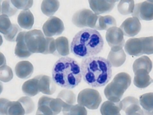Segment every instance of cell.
<instances>
[{
  "instance_id": "4316f807",
  "label": "cell",
  "mask_w": 153,
  "mask_h": 115,
  "mask_svg": "<svg viewBox=\"0 0 153 115\" xmlns=\"http://www.w3.org/2000/svg\"><path fill=\"white\" fill-rule=\"evenodd\" d=\"M0 18V31L5 37L12 31L14 28L15 24H11L8 17L6 15H1Z\"/></svg>"
},
{
  "instance_id": "d6986e66",
  "label": "cell",
  "mask_w": 153,
  "mask_h": 115,
  "mask_svg": "<svg viewBox=\"0 0 153 115\" xmlns=\"http://www.w3.org/2000/svg\"><path fill=\"white\" fill-rule=\"evenodd\" d=\"M18 23L22 28L30 29L34 24L33 15L30 10L21 11L17 18Z\"/></svg>"
},
{
  "instance_id": "603a6c76",
  "label": "cell",
  "mask_w": 153,
  "mask_h": 115,
  "mask_svg": "<svg viewBox=\"0 0 153 115\" xmlns=\"http://www.w3.org/2000/svg\"><path fill=\"white\" fill-rule=\"evenodd\" d=\"M60 6L58 1H43L42 2L41 9L42 12L47 16H51L54 15L57 11Z\"/></svg>"
},
{
  "instance_id": "4fadbf2b",
  "label": "cell",
  "mask_w": 153,
  "mask_h": 115,
  "mask_svg": "<svg viewBox=\"0 0 153 115\" xmlns=\"http://www.w3.org/2000/svg\"><path fill=\"white\" fill-rule=\"evenodd\" d=\"M122 109L127 115H143L144 112L139 105L138 100L135 97H126L121 101Z\"/></svg>"
},
{
  "instance_id": "1f68e13d",
  "label": "cell",
  "mask_w": 153,
  "mask_h": 115,
  "mask_svg": "<svg viewBox=\"0 0 153 115\" xmlns=\"http://www.w3.org/2000/svg\"><path fill=\"white\" fill-rule=\"evenodd\" d=\"M13 5L17 9L24 10H29L33 4V1H11Z\"/></svg>"
},
{
  "instance_id": "9a60e30c",
  "label": "cell",
  "mask_w": 153,
  "mask_h": 115,
  "mask_svg": "<svg viewBox=\"0 0 153 115\" xmlns=\"http://www.w3.org/2000/svg\"><path fill=\"white\" fill-rule=\"evenodd\" d=\"M26 32H20L17 35L16 39V45L15 48V55L20 58H27L33 54L28 49L25 41Z\"/></svg>"
},
{
  "instance_id": "9c48e42d",
  "label": "cell",
  "mask_w": 153,
  "mask_h": 115,
  "mask_svg": "<svg viewBox=\"0 0 153 115\" xmlns=\"http://www.w3.org/2000/svg\"><path fill=\"white\" fill-rule=\"evenodd\" d=\"M1 114L4 115H24L26 110L19 99L16 101H11L5 99H1Z\"/></svg>"
},
{
  "instance_id": "cb8c5ba5",
  "label": "cell",
  "mask_w": 153,
  "mask_h": 115,
  "mask_svg": "<svg viewBox=\"0 0 153 115\" xmlns=\"http://www.w3.org/2000/svg\"><path fill=\"white\" fill-rule=\"evenodd\" d=\"M134 73L139 69H144L149 73L152 68V62L148 56H143L135 60L133 66Z\"/></svg>"
},
{
  "instance_id": "8fae6325",
  "label": "cell",
  "mask_w": 153,
  "mask_h": 115,
  "mask_svg": "<svg viewBox=\"0 0 153 115\" xmlns=\"http://www.w3.org/2000/svg\"><path fill=\"white\" fill-rule=\"evenodd\" d=\"M153 7L152 1H147L137 4L134 5L132 15L139 20L151 21L153 18Z\"/></svg>"
},
{
  "instance_id": "7c38bea8",
  "label": "cell",
  "mask_w": 153,
  "mask_h": 115,
  "mask_svg": "<svg viewBox=\"0 0 153 115\" xmlns=\"http://www.w3.org/2000/svg\"><path fill=\"white\" fill-rule=\"evenodd\" d=\"M120 28L125 36L133 37L140 31L141 24L137 18L133 17L126 19L122 23Z\"/></svg>"
},
{
  "instance_id": "7402d4cb",
  "label": "cell",
  "mask_w": 153,
  "mask_h": 115,
  "mask_svg": "<svg viewBox=\"0 0 153 115\" xmlns=\"http://www.w3.org/2000/svg\"><path fill=\"white\" fill-rule=\"evenodd\" d=\"M126 55L123 49L117 51L110 52L107 60L110 61L112 66L119 67L123 65L126 60Z\"/></svg>"
},
{
  "instance_id": "ba28073f",
  "label": "cell",
  "mask_w": 153,
  "mask_h": 115,
  "mask_svg": "<svg viewBox=\"0 0 153 115\" xmlns=\"http://www.w3.org/2000/svg\"><path fill=\"white\" fill-rule=\"evenodd\" d=\"M106 38L111 50L117 51L123 49L125 41L123 33L120 28L115 26L109 28L107 30Z\"/></svg>"
},
{
  "instance_id": "4dcf8cb0",
  "label": "cell",
  "mask_w": 153,
  "mask_h": 115,
  "mask_svg": "<svg viewBox=\"0 0 153 115\" xmlns=\"http://www.w3.org/2000/svg\"><path fill=\"white\" fill-rule=\"evenodd\" d=\"M13 77V74L11 68L6 65L1 67V80L4 82L11 81Z\"/></svg>"
},
{
  "instance_id": "5bb4252c",
  "label": "cell",
  "mask_w": 153,
  "mask_h": 115,
  "mask_svg": "<svg viewBox=\"0 0 153 115\" xmlns=\"http://www.w3.org/2000/svg\"><path fill=\"white\" fill-rule=\"evenodd\" d=\"M117 1H88L90 7L96 15L107 13L111 11Z\"/></svg>"
},
{
  "instance_id": "3957f363",
  "label": "cell",
  "mask_w": 153,
  "mask_h": 115,
  "mask_svg": "<svg viewBox=\"0 0 153 115\" xmlns=\"http://www.w3.org/2000/svg\"><path fill=\"white\" fill-rule=\"evenodd\" d=\"M82 77L81 66L71 57L61 58L52 69V80L57 85L65 89L76 87L81 83Z\"/></svg>"
},
{
  "instance_id": "44dd1931",
  "label": "cell",
  "mask_w": 153,
  "mask_h": 115,
  "mask_svg": "<svg viewBox=\"0 0 153 115\" xmlns=\"http://www.w3.org/2000/svg\"><path fill=\"white\" fill-rule=\"evenodd\" d=\"M122 108L121 101L114 102L107 101L102 105L100 111L103 115H121L120 112Z\"/></svg>"
},
{
  "instance_id": "ac0fdd59",
  "label": "cell",
  "mask_w": 153,
  "mask_h": 115,
  "mask_svg": "<svg viewBox=\"0 0 153 115\" xmlns=\"http://www.w3.org/2000/svg\"><path fill=\"white\" fill-rule=\"evenodd\" d=\"M39 91L43 94L51 95L54 93L55 86L51 78L45 75L38 76Z\"/></svg>"
},
{
  "instance_id": "7a4b0ae2",
  "label": "cell",
  "mask_w": 153,
  "mask_h": 115,
  "mask_svg": "<svg viewBox=\"0 0 153 115\" xmlns=\"http://www.w3.org/2000/svg\"><path fill=\"white\" fill-rule=\"evenodd\" d=\"M104 41L97 30L90 28L82 29L74 37L71 43V52L80 58L94 56L102 50Z\"/></svg>"
},
{
  "instance_id": "484cf974",
  "label": "cell",
  "mask_w": 153,
  "mask_h": 115,
  "mask_svg": "<svg viewBox=\"0 0 153 115\" xmlns=\"http://www.w3.org/2000/svg\"><path fill=\"white\" fill-rule=\"evenodd\" d=\"M140 103L145 114L152 115L153 93L144 94L140 97Z\"/></svg>"
},
{
  "instance_id": "2e32d148",
  "label": "cell",
  "mask_w": 153,
  "mask_h": 115,
  "mask_svg": "<svg viewBox=\"0 0 153 115\" xmlns=\"http://www.w3.org/2000/svg\"><path fill=\"white\" fill-rule=\"evenodd\" d=\"M149 73L144 69H139L134 73L133 82L134 85L140 88H145L152 82V79L150 77Z\"/></svg>"
},
{
  "instance_id": "30bf717a",
  "label": "cell",
  "mask_w": 153,
  "mask_h": 115,
  "mask_svg": "<svg viewBox=\"0 0 153 115\" xmlns=\"http://www.w3.org/2000/svg\"><path fill=\"white\" fill-rule=\"evenodd\" d=\"M42 29L45 36L50 37L62 34L65 27L62 21L59 18L53 16L50 17L45 22Z\"/></svg>"
},
{
  "instance_id": "83f0119b",
  "label": "cell",
  "mask_w": 153,
  "mask_h": 115,
  "mask_svg": "<svg viewBox=\"0 0 153 115\" xmlns=\"http://www.w3.org/2000/svg\"><path fill=\"white\" fill-rule=\"evenodd\" d=\"M56 46L59 54L65 56L69 54V47L68 40L65 37L57 38L55 40Z\"/></svg>"
},
{
  "instance_id": "f1b7e54d",
  "label": "cell",
  "mask_w": 153,
  "mask_h": 115,
  "mask_svg": "<svg viewBox=\"0 0 153 115\" xmlns=\"http://www.w3.org/2000/svg\"><path fill=\"white\" fill-rule=\"evenodd\" d=\"M134 7V1H121L117 5V10L122 15L132 14Z\"/></svg>"
},
{
  "instance_id": "52a82bcc",
  "label": "cell",
  "mask_w": 153,
  "mask_h": 115,
  "mask_svg": "<svg viewBox=\"0 0 153 115\" xmlns=\"http://www.w3.org/2000/svg\"><path fill=\"white\" fill-rule=\"evenodd\" d=\"M102 101V97L99 92L93 89L83 90L78 96V104L85 106L89 109H97Z\"/></svg>"
},
{
  "instance_id": "6da1fadb",
  "label": "cell",
  "mask_w": 153,
  "mask_h": 115,
  "mask_svg": "<svg viewBox=\"0 0 153 115\" xmlns=\"http://www.w3.org/2000/svg\"><path fill=\"white\" fill-rule=\"evenodd\" d=\"M112 66L107 59L92 56L82 59L81 64L84 81L93 88L105 86L112 77Z\"/></svg>"
},
{
  "instance_id": "277c9868",
  "label": "cell",
  "mask_w": 153,
  "mask_h": 115,
  "mask_svg": "<svg viewBox=\"0 0 153 115\" xmlns=\"http://www.w3.org/2000/svg\"><path fill=\"white\" fill-rule=\"evenodd\" d=\"M131 82V78L127 73L118 74L105 88L104 92L106 98L113 102H119L130 86Z\"/></svg>"
},
{
  "instance_id": "f546056e",
  "label": "cell",
  "mask_w": 153,
  "mask_h": 115,
  "mask_svg": "<svg viewBox=\"0 0 153 115\" xmlns=\"http://www.w3.org/2000/svg\"><path fill=\"white\" fill-rule=\"evenodd\" d=\"M13 5L9 1H4L1 6V11L2 14L6 15L8 17L15 15L17 10Z\"/></svg>"
},
{
  "instance_id": "8992f818",
  "label": "cell",
  "mask_w": 153,
  "mask_h": 115,
  "mask_svg": "<svg viewBox=\"0 0 153 115\" xmlns=\"http://www.w3.org/2000/svg\"><path fill=\"white\" fill-rule=\"evenodd\" d=\"M25 41L29 51L33 53L45 55L48 43L47 37H45L40 30L35 29L26 32Z\"/></svg>"
},
{
  "instance_id": "5b68a950",
  "label": "cell",
  "mask_w": 153,
  "mask_h": 115,
  "mask_svg": "<svg viewBox=\"0 0 153 115\" xmlns=\"http://www.w3.org/2000/svg\"><path fill=\"white\" fill-rule=\"evenodd\" d=\"M125 50L130 55L139 56L153 54V37L131 38L126 41Z\"/></svg>"
},
{
  "instance_id": "d4e9b609",
  "label": "cell",
  "mask_w": 153,
  "mask_h": 115,
  "mask_svg": "<svg viewBox=\"0 0 153 115\" xmlns=\"http://www.w3.org/2000/svg\"><path fill=\"white\" fill-rule=\"evenodd\" d=\"M117 26L115 19L110 15L99 16L97 30H107L109 28Z\"/></svg>"
},
{
  "instance_id": "ffe728a7",
  "label": "cell",
  "mask_w": 153,
  "mask_h": 115,
  "mask_svg": "<svg viewBox=\"0 0 153 115\" xmlns=\"http://www.w3.org/2000/svg\"><path fill=\"white\" fill-rule=\"evenodd\" d=\"M22 90L25 94L30 97L39 94L40 91L38 87V76L25 82L22 86Z\"/></svg>"
},
{
  "instance_id": "e0dca14e",
  "label": "cell",
  "mask_w": 153,
  "mask_h": 115,
  "mask_svg": "<svg viewBox=\"0 0 153 115\" xmlns=\"http://www.w3.org/2000/svg\"><path fill=\"white\" fill-rule=\"evenodd\" d=\"M33 70V65L27 61L19 62L15 68V72L17 77L23 79H27L31 76Z\"/></svg>"
}]
</instances>
